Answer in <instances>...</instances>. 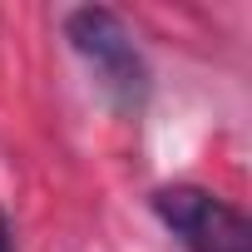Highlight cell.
<instances>
[{
  "label": "cell",
  "instance_id": "obj_2",
  "mask_svg": "<svg viewBox=\"0 0 252 252\" xmlns=\"http://www.w3.org/2000/svg\"><path fill=\"white\" fill-rule=\"evenodd\" d=\"M154 208L188 252H252L247 218L208 188H193V183L163 188V193H154Z\"/></svg>",
  "mask_w": 252,
  "mask_h": 252
},
{
  "label": "cell",
  "instance_id": "obj_3",
  "mask_svg": "<svg viewBox=\"0 0 252 252\" xmlns=\"http://www.w3.org/2000/svg\"><path fill=\"white\" fill-rule=\"evenodd\" d=\"M0 252H15V247H10V222H5V213H0Z\"/></svg>",
  "mask_w": 252,
  "mask_h": 252
},
{
  "label": "cell",
  "instance_id": "obj_1",
  "mask_svg": "<svg viewBox=\"0 0 252 252\" xmlns=\"http://www.w3.org/2000/svg\"><path fill=\"white\" fill-rule=\"evenodd\" d=\"M64 40L74 45V55L94 69L99 89L124 109V114H139L144 99H149V64L134 45V35L124 30V20L114 10H74L64 20Z\"/></svg>",
  "mask_w": 252,
  "mask_h": 252
}]
</instances>
